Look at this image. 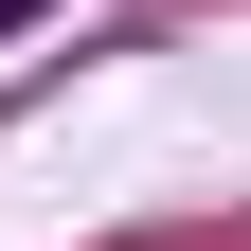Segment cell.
I'll list each match as a JSON object with an SVG mask.
<instances>
[{"instance_id":"1","label":"cell","mask_w":251,"mask_h":251,"mask_svg":"<svg viewBox=\"0 0 251 251\" xmlns=\"http://www.w3.org/2000/svg\"><path fill=\"white\" fill-rule=\"evenodd\" d=\"M18 18H54V0H0V36H18Z\"/></svg>"}]
</instances>
